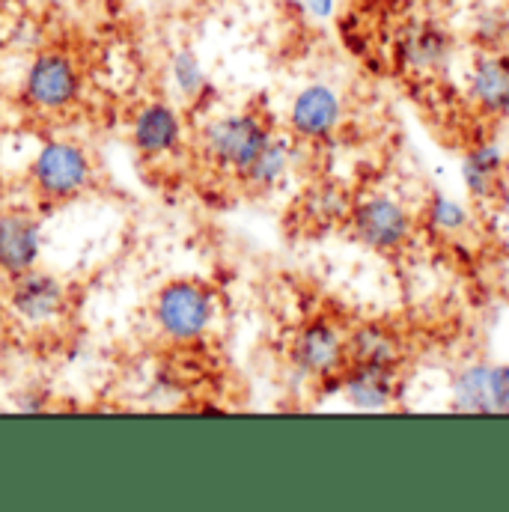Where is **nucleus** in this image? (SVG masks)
Returning a JSON list of instances; mask_svg holds the SVG:
<instances>
[{"mask_svg": "<svg viewBox=\"0 0 509 512\" xmlns=\"http://www.w3.org/2000/svg\"><path fill=\"white\" fill-rule=\"evenodd\" d=\"M346 355L352 364H370V367H387L396 370L402 349L399 340L379 325H364L352 337H346Z\"/></svg>", "mask_w": 509, "mask_h": 512, "instance_id": "16", "label": "nucleus"}, {"mask_svg": "<svg viewBox=\"0 0 509 512\" xmlns=\"http://www.w3.org/2000/svg\"><path fill=\"white\" fill-rule=\"evenodd\" d=\"M81 96V69L63 51H42L24 75V99L39 114H63Z\"/></svg>", "mask_w": 509, "mask_h": 512, "instance_id": "5", "label": "nucleus"}, {"mask_svg": "<svg viewBox=\"0 0 509 512\" xmlns=\"http://www.w3.org/2000/svg\"><path fill=\"white\" fill-rule=\"evenodd\" d=\"M343 396L361 408V411H382L390 405L396 382H393V370L387 367H370V364H352L349 373L343 370V382H340Z\"/></svg>", "mask_w": 509, "mask_h": 512, "instance_id": "14", "label": "nucleus"}, {"mask_svg": "<svg viewBox=\"0 0 509 512\" xmlns=\"http://www.w3.org/2000/svg\"><path fill=\"white\" fill-rule=\"evenodd\" d=\"M42 254V227L33 215L0 212V277L36 268Z\"/></svg>", "mask_w": 509, "mask_h": 512, "instance_id": "11", "label": "nucleus"}, {"mask_svg": "<svg viewBox=\"0 0 509 512\" xmlns=\"http://www.w3.org/2000/svg\"><path fill=\"white\" fill-rule=\"evenodd\" d=\"M352 233L370 251L390 254V251H399L408 242V236H411V215H408V209L396 197L373 194V197H364L352 209Z\"/></svg>", "mask_w": 509, "mask_h": 512, "instance_id": "6", "label": "nucleus"}, {"mask_svg": "<svg viewBox=\"0 0 509 512\" xmlns=\"http://www.w3.org/2000/svg\"><path fill=\"white\" fill-rule=\"evenodd\" d=\"M301 209L313 224H334L349 212V197L337 185H316L313 191H307Z\"/></svg>", "mask_w": 509, "mask_h": 512, "instance_id": "19", "label": "nucleus"}, {"mask_svg": "<svg viewBox=\"0 0 509 512\" xmlns=\"http://www.w3.org/2000/svg\"><path fill=\"white\" fill-rule=\"evenodd\" d=\"M504 176V152L492 143H480L474 146L465 161H462V179L471 197L477 200H489Z\"/></svg>", "mask_w": 509, "mask_h": 512, "instance_id": "15", "label": "nucleus"}, {"mask_svg": "<svg viewBox=\"0 0 509 512\" xmlns=\"http://www.w3.org/2000/svg\"><path fill=\"white\" fill-rule=\"evenodd\" d=\"M504 39H507V45H509V15H507V21H504Z\"/></svg>", "mask_w": 509, "mask_h": 512, "instance_id": "24", "label": "nucleus"}, {"mask_svg": "<svg viewBox=\"0 0 509 512\" xmlns=\"http://www.w3.org/2000/svg\"><path fill=\"white\" fill-rule=\"evenodd\" d=\"M396 57L414 75H435V72H444L450 63L453 39L444 27L432 21H414L399 33Z\"/></svg>", "mask_w": 509, "mask_h": 512, "instance_id": "10", "label": "nucleus"}, {"mask_svg": "<svg viewBox=\"0 0 509 512\" xmlns=\"http://www.w3.org/2000/svg\"><path fill=\"white\" fill-rule=\"evenodd\" d=\"M27 182L42 200L66 203L93 185V161L78 143L45 140L30 158Z\"/></svg>", "mask_w": 509, "mask_h": 512, "instance_id": "2", "label": "nucleus"}, {"mask_svg": "<svg viewBox=\"0 0 509 512\" xmlns=\"http://www.w3.org/2000/svg\"><path fill=\"white\" fill-rule=\"evenodd\" d=\"M426 221H429V227H432L435 233H441V236H462V233L471 227V212H468L459 200H453V197H447V194H435V197L429 200Z\"/></svg>", "mask_w": 509, "mask_h": 512, "instance_id": "20", "label": "nucleus"}, {"mask_svg": "<svg viewBox=\"0 0 509 512\" xmlns=\"http://www.w3.org/2000/svg\"><path fill=\"white\" fill-rule=\"evenodd\" d=\"M167 72H170V87H173V93H176L185 105H194V108H197V105H203V99H209L212 84H209L206 69H203V63L197 60L194 51H188V48L173 51Z\"/></svg>", "mask_w": 509, "mask_h": 512, "instance_id": "17", "label": "nucleus"}, {"mask_svg": "<svg viewBox=\"0 0 509 512\" xmlns=\"http://www.w3.org/2000/svg\"><path fill=\"white\" fill-rule=\"evenodd\" d=\"M343 123V99L328 84L304 87L289 105V128L298 140H325Z\"/></svg>", "mask_w": 509, "mask_h": 512, "instance_id": "8", "label": "nucleus"}, {"mask_svg": "<svg viewBox=\"0 0 509 512\" xmlns=\"http://www.w3.org/2000/svg\"><path fill=\"white\" fill-rule=\"evenodd\" d=\"M468 93L486 114H509V57L486 54L474 63Z\"/></svg>", "mask_w": 509, "mask_h": 512, "instance_id": "13", "label": "nucleus"}, {"mask_svg": "<svg viewBox=\"0 0 509 512\" xmlns=\"http://www.w3.org/2000/svg\"><path fill=\"white\" fill-rule=\"evenodd\" d=\"M295 161H298L295 143L289 137H280V134L271 131V137L262 143V149L256 152L254 161L239 173V182L251 194H268V191L280 188L289 179Z\"/></svg>", "mask_w": 509, "mask_h": 512, "instance_id": "12", "label": "nucleus"}, {"mask_svg": "<svg viewBox=\"0 0 509 512\" xmlns=\"http://www.w3.org/2000/svg\"><path fill=\"white\" fill-rule=\"evenodd\" d=\"M0 310L18 331L45 337L69 322L72 292L57 274L27 268L21 274L0 277Z\"/></svg>", "mask_w": 509, "mask_h": 512, "instance_id": "1", "label": "nucleus"}, {"mask_svg": "<svg viewBox=\"0 0 509 512\" xmlns=\"http://www.w3.org/2000/svg\"><path fill=\"white\" fill-rule=\"evenodd\" d=\"M134 149L146 161H167L182 149V120L173 105L149 102L137 111L131 123Z\"/></svg>", "mask_w": 509, "mask_h": 512, "instance_id": "9", "label": "nucleus"}, {"mask_svg": "<svg viewBox=\"0 0 509 512\" xmlns=\"http://www.w3.org/2000/svg\"><path fill=\"white\" fill-rule=\"evenodd\" d=\"M304 6L316 15V18H328L334 12V0H304Z\"/></svg>", "mask_w": 509, "mask_h": 512, "instance_id": "22", "label": "nucleus"}, {"mask_svg": "<svg viewBox=\"0 0 509 512\" xmlns=\"http://www.w3.org/2000/svg\"><path fill=\"white\" fill-rule=\"evenodd\" d=\"M268 137L271 128L256 111L227 114L200 131V155L212 167L227 170L239 179V173L254 161V155Z\"/></svg>", "mask_w": 509, "mask_h": 512, "instance_id": "3", "label": "nucleus"}, {"mask_svg": "<svg viewBox=\"0 0 509 512\" xmlns=\"http://www.w3.org/2000/svg\"><path fill=\"white\" fill-rule=\"evenodd\" d=\"M492 379L495 364H471L453 382V402L468 414H492Z\"/></svg>", "mask_w": 509, "mask_h": 512, "instance_id": "18", "label": "nucleus"}, {"mask_svg": "<svg viewBox=\"0 0 509 512\" xmlns=\"http://www.w3.org/2000/svg\"><path fill=\"white\" fill-rule=\"evenodd\" d=\"M492 414H509V367H495V379H492Z\"/></svg>", "mask_w": 509, "mask_h": 512, "instance_id": "21", "label": "nucleus"}, {"mask_svg": "<svg viewBox=\"0 0 509 512\" xmlns=\"http://www.w3.org/2000/svg\"><path fill=\"white\" fill-rule=\"evenodd\" d=\"M6 3H12V0H0V6H6Z\"/></svg>", "mask_w": 509, "mask_h": 512, "instance_id": "25", "label": "nucleus"}, {"mask_svg": "<svg viewBox=\"0 0 509 512\" xmlns=\"http://www.w3.org/2000/svg\"><path fill=\"white\" fill-rule=\"evenodd\" d=\"M414 3H420V6H435V3H441V0H414Z\"/></svg>", "mask_w": 509, "mask_h": 512, "instance_id": "23", "label": "nucleus"}, {"mask_svg": "<svg viewBox=\"0 0 509 512\" xmlns=\"http://www.w3.org/2000/svg\"><path fill=\"white\" fill-rule=\"evenodd\" d=\"M292 367L310 379H328L343 373L349 355H346V337L328 325V322H310L304 325L292 346H289Z\"/></svg>", "mask_w": 509, "mask_h": 512, "instance_id": "7", "label": "nucleus"}, {"mask_svg": "<svg viewBox=\"0 0 509 512\" xmlns=\"http://www.w3.org/2000/svg\"><path fill=\"white\" fill-rule=\"evenodd\" d=\"M158 331L173 343L200 340L215 319V298L203 283L176 280L164 286L152 307Z\"/></svg>", "mask_w": 509, "mask_h": 512, "instance_id": "4", "label": "nucleus"}]
</instances>
